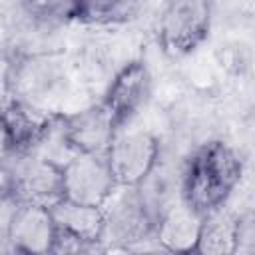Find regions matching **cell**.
I'll use <instances>...</instances> for the list:
<instances>
[{
    "instance_id": "cell-14",
    "label": "cell",
    "mask_w": 255,
    "mask_h": 255,
    "mask_svg": "<svg viewBox=\"0 0 255 255\" xmlns=\"http://www.w3.org/2000/svg\"><path fill=\"white\" fill-rule=\"evenodd\" d=\"M139 0H80L76 22L86 26H116L135 18Z\"/></svg>"
},
{
    "instance_id": "cell-8",
    "label": "cell",
    "mask_w": 255,
    "mask_h": 255,
    "mask_svg": "<svg viewBox=\"0 0 255 255\" xmlns=\"http://www.w3.org/2000/svg\"><path fill=\"white\" fill-rule=\"evenodd\" d=\"M6 237L14 251L28 255L54 253L58 239V223L52 207L38 203H14L6 225Z\"/></svg>"
},
{
    "instance_id": "cell-2",
    "label": "cell",
    "mask_w": 255,
    "mask_h": 255,
    "mask_svg": "<svg viewBox=\"0 0 255 255\" xmlns=\"http://www.w3.org/2000/svg\"><path fill=\"white\" fill-rule=\"evenodd\" d=\"M213 0H165L157 20V42L165 56L183 58L209 36Z\"/></svg>"
},
{
    "instance_id": "cell-1",
    "label": "cell",
    "mask_w": 255,
    "mask_h": 255,
    "mask_svg": "<svg viewBox=\"0 0 255 255\" xmlns=\"http://www.w3.org/2000/svg\"><path fill=\"white\" fill-rule=\"evenodd\" d=\"M243 175L237 151L221 139L195 147L183 163L179 199L201 217L223 207Z\"/></svg>"
},
{
    "instance_id": "cell-15",
    "label": "cell",
    "mask_w": 255,
    "mask_h": 255,
    "mask_svg": "<svg viewBox=\"0 0 255 255\" xmlns=\"http://www.w3.org/2000/svg\"><path fill=\"white\" fill-rule=\"evenodd\" d=\"M22 12L36 24L60 26L76 22L80 0H18Z\"/></svg>"
},
{
    "instance_id": "cell-9",
    "label": "cell",
    "mask_w": 255,
    "mask_h": 255,
    "mask_svg": "<svg viewBox=\"0 0 255 255\" xmlns=\"http://www.w3.org/2000/svg\"><path fill=\"white\" fill-rule=\"evenodd\" d=\"M60 116L44 114L26 102L12 100L2 114V143L4 155L22 157L34 149L58 128Z\"/></svg>"
},
{
    "instance_id": "cell-5",
    "label": "cell",
    "mask_w": 255,
    "mask_h": 255,
    "mask_svg": "<svg viewBox=\"0 0 255 255\" xmlns=\"http://www.w3.org/2000/svg\"><path fill=\"white\" fill-rule=\"evenodd\" d=\"M64 199L104 207L118 189L106 155L74 151L62 163Z\"/></svg>"
},
{
    "instance_id": "cell-13",
    "label": "cell",
    "mask_w": 255,
    "mask_h": 255,
    "mask_svg": "<svg viewBox=\"0 0 255 255\" xmlns=\"http://www.w3.org/2000/svg\"><path fill=\"white\" fill-rule=\"evenodd\" d=\"M239 217L223 211V207L203 215L195 253L203 255H231L237 253Z\"/></svg>"
},
{
    "instance_id": "cell-3",
    "label": "cell",
    "mask_w": 255,
    "mask_h": 255,
    "mask_svg": "<svg viewBox=\"0 0 255 255\" xmlns=\"http://www.w3.org/2000/svg\"><path fill=\"white\" fill-rule=\"evenodd\" d=\"M4 197L12 203L26 201L54 207L64 199L62 163L34 153L16 157L12 175L6 173L4 179Z\"/></svg>"
},
{
    "instance_id": "cell-11",
    "label": "cell",
    "mask_w": 255,
    "mask_h": 255,
    "mask_svg": "<svg viewBox=\"0 0 255 255\" xmlns=\"http://www.w3.org/2000/svg\"><path fill=\"white\" fill-rule=\"evenodd\" d=\"M108 215V229L106 235H112L114 241L131 245L141 243L149 237H155L157 215L145 203L137 187H129L122 199L116 203L112 213Z\"/></svg>"
},
{
    "instance_id": "cell-4",
    "label": "cell",
    "mask_w": 255,
    "mask_h": 255,
    "mask_svg": "<svg viewBox=\"0 0 255 255\" xmlns=\"http://www.w3.org/2000/svg\"><path fill=\"white\" fill-rule=\"evenodd\" d=\"M159 141L149 131L122 129L112 141L106 159L122 189L139 187L159 165Z\"/></svg>"
},
{
    "instance_id": "cell-7",
    "label": "cell",
    "mask_w": 255,
    "mask_h": 255,
    "mask_svg": "<svg viewBox=\"0 0 255 255\" xmlns=\"http://www.w3.org/2000/svg\"><path fill=\"white\" fill-rule=\"evenodd\" d=\"M149 96H151V74L145 62L131 60L116 72L114 80L110 82L104 94L102 104L112 116L118 131H122L147 104Z\"/></svg>"
},
{
    "instance_id": "cell-6",
    "label": "cell",
    "mask_w": 255,
    "mask_h": 255,
    "mask_svg": "<svg viewBox=\"0 0 255 255\" xmlns=\"http://www.w3.org/2000/svg\"><path fill=\"white\" fill-rule=\"evenodd\" d=\"M52 213L58 223V239L54 253L88 251L102 243L106 237L108 215L98 205L62 199L52 207Z\"/></svg>"
},
{
    "instance_id": "cell-10",
    "label": "cell",
    "mask_w": 255,
    "mask_h": 255,
    "mask_svg": "<svg viewBox=\"0 0 255 255\" xmlns=\"http://www.w3.org/2000/svg\"><path fill=\"white\" fill-rule=\"evenodd\" d=\"M58 131L64 145L72 153L80 151L96 155H106L112 141L120 133L102 102L86 110L60 116Z\"/></svg>"
},
{
    "instance_id": "cell-12",
    "label": "cell",
    "mask_w": 255,
    "mask_h": 255,
    "mask_svg": "<svg viewBox=\"0 0 255 255\" xmlns=\"http://www.w3.org/2000/svg\"><path fill=\"white\" fill-rule=\"evenodd\" d=\"M203 217L189 209L181 199L171 203L155 227L157 243L171 253H195Z\"/></svg>"
},
{
    "instance_id": "cell-16",
    "label": "cell",
    "mask_w": 255,
    "mask_h": 255,
    "mask_svg": "<svg viewBox=\"0 0 255 255\" xmlns=\"http://www.w3.org/2000/svg\"><path fill=\"white\" fill-rule=\"evenodd\" d=\"M237 253H255V213L247 217H239Z\"/></svg>"
}]
</instances>
